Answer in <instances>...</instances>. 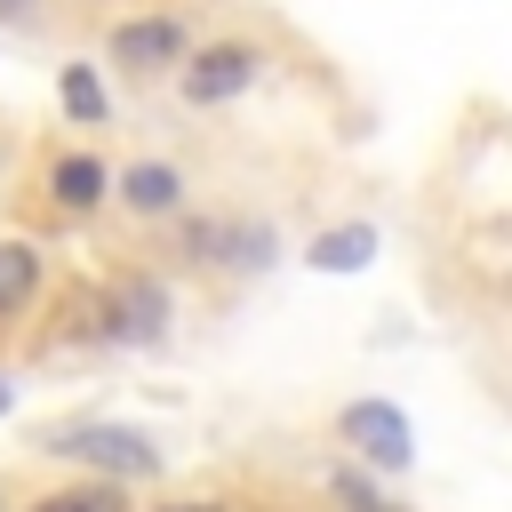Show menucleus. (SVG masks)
<instances>
[{"label":"nucleus","mask_w":512,"mask_h":512,"mask_svg":"<svg viewBox=\"0 0 512 512\" xmlns=\"http://www.w3.org/2000/svg\"><path fill=\"white\" fill-rule=\"evenodd\" d=\"M96 320H104V344H160L176 328V288L152 264H128L96 288Z\"/></svg>","instance_id":"obj_2"},{"label":"nucleus","mask_w":512,"mask_h":512,"mask_svg":"<svg viewBox=\"0 0 512 512\" xmlns=\"http://www.w3.org/2000/svg\"><path fill=\"white\" fill-rule=\"evenodd\" d=\"M48 296V256L24 232H0V328H24Z\"/></svg>","instance_id":"obj_8"},{"label":"nucleus","mask_w":512,"mask_h":512,"mask_svg":"<svg viewBox=\"0 0 512 512\" xmlns=\"http://www.w3.org/2000/svg\"><path fill=\"white\" fill-rule=\"evenodd\" d=\"M112 200L128 208V216H184V200H192V176L176 168V160H128V168H112Z\"/></svg>","instance_id":"obj_7"},{"label":"nucleus","mask_w":512,"mask_h":512,"mask_svg":"<svg viewBox=\"0 0 512 512\" xmlns=\"http://www.w3.org/2000/svg\"><path fill=\"white\" fill-rule=\"evenodd\" d=\"M0 16H8V24H24V16H40V0H0Z\"/></svg>","instance_id":"obj_14"},{"label":"nucleus","mask_w":512,"mask_h":512,"mask_svg":"<svg viewBox=\"0 0 512 512\" xmlns=\"http://www.w3.org/2000/svg\"><path fill=\"white\" fill-rule=\"evenodd\" d=\"M40 208L56 216V224H88L96 208H112V160H96V152H48L40 160Z\"/></svg>","instance_id":"obj_6"},{"label":"nucleus","mask_w":512,"mask_h":512,"mask_svg":"<svg viewBox=\"0 0 512 512\" xmlns=\"http://www.w3.org/2000/svg\"><path fill=\"white\" fill-rule=\"evenodd\" d=\"M8 408H16V376L0 368V416H8Z\"/></svg>","instance_id":"obj_15"},{"label":"nucleus","mask_w":512,"mask_h":512,"mask_svg":"<svg viewBox=\"0 0 512 512\" xmlns=\"http://www.w3.org/2000/svg\"><path fill=\"white\" fill-rule=\"evenodd\" d=\"M368 256H376V224H328V232H312V248H304L312 272H360Z\"/></svg>","instance_id":"obj_11"},{"label":"nucleus","mask_w":512,"mask_h":512,"mask_svg":"<svg viewBox=\"0 0 512 512\" xmlns=\"http://www.w3.org/2000/svg\"><path fill=\"white\" fill-rule=\"evenodd\" d=\"M56 104H64L80 128H104V120H112V96H104L96 64H64V72H56Z\"/></svg>","instance_id":"obj_12"},{"label":"nucleus","mask_w":512,"mask_h":512,"mask_svg":"<svg viewBox=\"0 0 512 512\" xmlns=\"http://www.w3.org/2000/svg\"><path fill=\"white\" fill-rule=\"evenodd\" d=\"M136 512H240L232 496H160V504H136Z\"/></svg>","instance_id":"obj_13"},{"label":"nucleus","mask_w":512,"mask_h":512,"mask_svg":"<svg viewBox=\"0 0 512 512\" xmlns=\"http://www.w3.org/2000/svg\"><path fill=\"white\" fill-rule=\"evenodd\" d=\"M184 48H192V16H176V8L120 16V24L104 32V56H112L120 72H136V80H152V72H176V64H184Z\"/></svg>","instance_id":"obj_4"},{"label":"nucleus","mask_w":512,"mask_h":512,"mask_svg":"<svg viewBox=\"0 0 512 512\" xmlns=\"http://www.w3.org/2000/svg\"><path fill=\"white\" fill-rule=\"evenodd\" d=\"M336 448H352L368 472H408L416 464V424L392 400H344L336 408Z\"/></svg>","instance_id":"obj_5"},{"label":"nucleus","mask_w":512,"mask_h":512,"mask_svg":"<svg viewBox=\"0 0 512 512\" xmlns=\"http://www.w3.org/2000/svg\"><path fill=\"white\" fill-rule=\"evenodd\" d=\"M256 80H264V48H256V40H192V48H184V64H176L184 104H200V112L240 104Z\"/></svg>","instance_id":"obj_3"},{"label":"nucleus","mask_w":512,"mask_h":512,"mask_svg":"<svg viewBox=\"0 0 512 512\" xmlns=\"http://www.w3.org/2000/svg\"><path fill=\"white\" fill-rule=\"evenodd\" d=\"M0 512H16V496H8V480H0Z\"/></svg>","instance_id":"obj_16"},{"label":"nucleus","mask_w":512,"mask_h":512,"mask_svg":"<svg viewBox=\"0 0 512 512\" xmlns=\"http://www.w3.org/2000/svg\"><path fill=\"white\" fill-rule=\"evenodd\" d=\"M272 248H280V232L264 216H224L216 224V272H264Z\"/></svg>","instance_id":"obj_10"},{"label":"nucleus","mask_w":512,"mask_h":512,"mask_svg":"<svg viewBox=\"0 0 512 512\" xmlns=\"http://www.w3.org/2000/svg\"><path fill=\"white\" fill-rule=\"evenodd\" d=\"M40 456H56V464H72V472H88V480H120V488H144V480L168 472V456H160V440H152L144 424H104V416L48 424V432H40Z\"/></svg>","instance_id":"obj_1"},{"label":"nucleus","mask_w":512,"mask_h":512,"mask_svg":"<svg viewBox=\"0 0 512 512\" xmlns=\"http://www.w3.org/2000/svg\"><path fill=\"white\" fill-rule=\"evenodd\" d=\"M16 512H136V488H120V480H88V472H72V480H48L40 496H24Z\"/></svg>","instance_id":"obj_9"}]
</instances>
